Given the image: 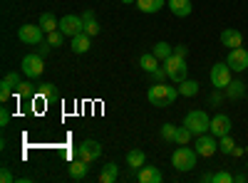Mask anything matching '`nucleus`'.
<instances>
[{
    "instance_id": "f257e3e1",
    "label": "nucleus",
    "mask_w": 248,
    "mask_h": 183,
    "mask_svg": "<svg viewBox=\"0 0 248 183\" xmlns=\"http://www.w3.org/2000/svg\"><path fill=\"white\" fill-rule=\"evenodd\" d=\"M176 97H179V87L167 84V82H156L147 92V99L152 101L154 107H171L176 101Z\"/></svg>"
},
{
    "instance_id": "f03ea898",
    "label": "nucleus",
    "mask_w": 248,
    "mask_h": 183,
    "mask_svg": "<svg viewBox=\"0 0 248 183\" xmlns=\"http://www.w3.org/2000/svg\"><path fill=\"white\" fill-rule=\"evenodd\" d=\"M196 158H199L196 149H189L186 144H181V146L171 154V166H174L176 171H181V173L194 171V169H196Z\"/></svg>"
},
{
    "instance_id": "7ed1b4c3",
    "label": "nucleus",
    "mask_w": 248,
    "mask_h": 183,
    "mask_svg": "<svg viewBox=\"0 0 248 183\" xmlns=\"http://www.w3.org/2000/svg\"><path fill=\"white\" fill-rule=\"evenodd\" d=\"M184 127H189L194 136H201V134H209V127H211V116L196 109V112H189L184 116Z\"/></svg>"
},
{
    "instance_id": "20e7f679",
    "label": "nucleus",
    "mask_w": 248,
    "mask_h": 183,
    "mask_svg": "<svg viewBox=\"0 0 248 183\" xmlns=\"http://www.w3.org/2000/svg\"><path fill=\"white\" fill-rule=\"evenodd\" d=\"M164 67H167V74L174 84L184 82L186 77H189V67H186V57H179V55H171L167 62H164Z\"/></svg>"
},
{
    "instance_id": "39448f33",
    "label": "nucleus",
    "mask_w": 248,
    "mask_h": 183,
    "mask_svg": "<svg viewBox=\"0 0 248 183\" xmlns=\"http://www.w3.org/2000/svg\"><path fill=\"white\" fill-rule=\"evenodd\" d=\"M233 70L226 65V62H216L214 67H211V84H214V89H226L231 82H233V74H231Z\"/></svg>"
},
{
    "instance_id": "423d86ee",
    "label": "nucleus",
    "mask_w": 248,
    "mask_h": 183,
    "mask_svg": "<svg viewBox=\"0 0 248 183\" xmlns=\"http://www.w3.org/2000/svg\"><path fill=\"white\" fill-rule=\"evenodd\" d=\"M20 72H23L28 79H35L45 72V57H40L37 52L35 55H28L23 57V62H20Z\"/></svg>"
},
{
    "instance_id": "0eeeda50",
    "label": "nucleus",
    "mask_w": 248,
    "mask_h": 183,
    "mask_svg": "<svg viewBox=\"0 0 248 183\" xmlns=\"http://www.w3.org/2000/svg\"><path fill=\"white\" fill-rule=\"evenodd\" d=\"M45 30L40 28V25H23V28H17V40L20 42H25V45H40V42H45Z\"/></svg>"
},
{
    "instance_id": "6e6552de",
    "label": "nucleus",
    "mask_w": 248,
    "mask_h": 183,
    "mask_svg": "<svg viewBox=\"0 0 248 183\" xmlns=\"http://www.w3.org/2000/svg\"><path fill=\"white\" fill-rule=\"evenodd\" d=\"M194 149H196L199 156L209 158V156H214V154L218 151V139H216L211 131H209V134H201V136H196V141H194Z\"/></svg>"
},
{
    "instance_id": "1a4fd4ad",
    "label": "nucleus",
    "mask_w": 248,
    "mask_h": 183,
    "mask_svg": "<svg viewBox=\"0 0 248 183\" xmlns=\"http://www.w3.org/2000/svg\"><path fill=\"white\" fill-rule=\"evenodd\" d=\"M102 156V146L97 144V141L87 139V141H82V144L77 146V158L82 161H87V164H94V161Z\"/></svg>"
},
{
    "instance_id": "9d476101",
    "label": "nucleus",
    "mask_w": 248,
    "mask_h": 183,
    "mask_svg": "<svg viewBox=\"0 0 248 183\" xmlns=\"http://www.w3.org/2000/svg\"><path fill=\"white\" fill-rule=\"evenodd\" d=\"M226 65H229L233 72H246V70H248V50H246V47L229 50V57H226Z\"/></svg>"
},
{
    "instance_id": "9b49d317",
    "label": "nucleus",
    "mask_w": 248,
    "mask_h": 183,
    "mask_svg": "<svg viewBox=\"0 0 248 183\" xmlns=\"http://www.w3.org/2000/svg\"><path fill=\"white\" fill-rule=\"evenodd\" d=\"M60 30L67 37H75L77 32H85V20H82V15H65L60 17Z\"/></svg>"
},
{
    "instance_id": "f8f14e48",
    "label": "nucleus",
    "mask_w": 248,
    "mask_h": 183,
    "mask_svg": "<svg viewBox=\"0 0 248 183\" xmlns=\"http://www.w3.org/2000/svg\"><path fill=\"white\" fill-rule=\"evenodd\" d=\"M231 129H233V121H231V116H229V114H216V116L211 119V127H209V131H211L216 139L229 136V134H231Z\"/></svg>"
},
{
    "instance_id": "ddd939ff",
    "label": "nucleus",
    "mask_w": 248,
    "mask_h": 183,
    "mask_svg": "<svg viewBox=\"0 0 248 183\" xmlns=\"http://www.w3.org/2000/svg\"><path fill=\"white\" fill-rule=\"evenodd\" d=\"M221 45L229 47V50H236V47H243V32L236 30V28H226L221 32Z\"/></svg>"
},
{
    "instance_id": "4468645a",
    "label": "nucleus",
    "mask_w": 248,
    "mask_h": 183,
    "mask_svg": "<svg viewBox=\"0 0 248 183\" xmlns=\"http://www.w3.org/2000/svg\"><path fill=\"white\" fill-rule=\"evenodd\" d=\"M137 181H139V183H161V181H164V173H161L156 166H147V164H144V166L137 171Z\"/></svg>"
},
{
    "instance_id": "2eb2a0df",
    "label": "nucleus",
    "mask_w": 248,
    "mask_h": 183,
    "mask_svg": "<svg viewBox=\"0 0 248 183\" xmlns=\"http://www.w3.org/2000/svg\"><path fill=\"white\" fill-rule=\"evenodd\" d=\"M167 5H169V10H171L176 17H189V15L194 13L191 0H167Z\"/></svg>"
},
{
    "instance_id": "dca6fc26",
    "label": "nucleus",
    "mask_w": 248,
    "mask_h": 183,
    "mask_svg": "<svg viewBox=\"0 0 248 183\" xmlns=\"http://www.w3.org/2000/svg\"><path fill=\"white\" fill-rule=\"evenodd\" d=\"M90 45H92V37H90L87 32H77V35L72 37V52H75V55H85V52L90 50Z\"/></svg>"
},
{
    "instance_id": "f3484780",
    "label": "nucleus",
    "mask_w": 248,
    "mask_h": 183,
    "mask_svg": "<svg viewBox=\"0 0 248 183\" xmlns=\"http://www.w3.org/2000/svg\"><path fill=\"white\" fill-rule=\"evenodd\" d=\"M139 67H141L144 72L154 74V72L159 70V59H156V55H154V52H144V55H139Z\"/></svg>"
},
{
    "instance_id": "a211bd4d",
    "label": "nucleus",
    "mask_w": 248,
    "mask_h": 183,
    "mask_svg": "<svg viewBox=\"0 0 248 183\" xmlns=\"http://www.w3.org/2000/svg\"><path fill=\"white\" fill-rule=\"evenodd\" d=\"M164 5H167V0H137V8L147 15H156Z\"/></svg>"
},
{
    "instance_id": "6ab92c4d",
    "label": "nucleus",
    "mask_w": 248,
    "mask_h": 183,
    "mask_svg": "<svg viewBox=\"0 0 248 183\" xmlns=\"http://www.w3.org/2000/svg\"><path fill=\"white\" fill-rule=\"evenodd\" d=\"M117 178H119V169H117L114 161H109V164L102 166V171H99V183H114Z\"/></svg>"
},
{
    "instance_id": "aec40b11",
    "label": "nucleus",
    "mask_w": 248,
    "mask_h": 183,
    "mask_svg": "<svg viewBox=\"0 0 248 183\" xmlns=\"http://www.w3.org/2000/svg\"><path fill=\"white\" fill-rule=\"evenodd\" d=\"M144 164H147V156H144V151H139V149H132V151L127 154V166L132 169V173H134V171H139Z\"/></svg>"
},
{
    "instance_id": "412c9836",
    "label": "nucleus",
    "mask_w": 248,
    "mask_h": 183,
    "mask_svg": "<svg viewBox=\"0 0 248 183\" xmlns=\"http://www.w3.org/2000/svg\"><path fill=\"white\" fill-rule=\"evenodd\" d=\"M37 25L45 30V35L47 32H55V30H60V20L52 15V13H43L40 15V20H37Z\"/></svg>"
},
{
    "instance_id": "4be33fe9",
    "label": "nucleus",
    "mask_w": 248,
    "mask_h": 183,
    "mask_svg": "<svg viewBox=\"0 0 248 183\" xmlns=\"http://www.w3.org/2000/svg\"><path fill=\"white\" fill-rule=\"evenodd\" d=\"M87 171H90V164H87V161H82V158H75L72 164H70V176L75 181H82V178L87 176Z\"/></svg>"
},
{
    "instance_id": "5701e85b",
    "label": "nucleus",
    "mask_w": 248,
    "mask_h": 183,
    "mask_svg": "<svg viewBox=\"0 0 248 183\" xmlns=\"http://www.w3.org/2000/svg\"><path fill=\"white\" fill-rule=\"evenodd\" d=\"M199 89H201V84L196 82V79H189V77H186L184 82H179V94H181V97H196Z\"/></svg>"
},
{
    "instance_id": "b1692460",
    "label": "nucleus",
    "mask_w": 248,
    "mask_h": 183,
    "mask_svg": "<svg viewBox=\"0 0 248 183\" xmlns=\"http://www.w3.org/2000/svg\"><path fill=\"white\" fill-rule=\"evenodd\" d=\"M223 94L229 97V99H243V94H246V84L241 82V79H233V82L223 89Z\"/></svg>"
},
{
    "instance_id": "393cba45",
    "label": "nucleus",
    "mask_w": 248,
    "mask_h": 183,
    "mask_svg": "<svg viewBox=\"0 0 248 183\" xmlns=\"http://www.w3.org/2000/svg\"><path fill=\"white\" fill-rule=\"evenodd\" d=\"M152 52L156 55V59H159V62H167V59L174 55V47H171L169 42H156Z\"/></svg>"
},
{
    "instance_id": "a878e982",
    "label": "nucleus",
    "mask_w": 248,
    "mask_h": 183,
    "mask_svg": "<svg viewBox=\"0 0 248 183\" xmlns=\"http://www.w3.org/2000/svg\"><path fill=\"white\" fill-rule=\"evenodd\" d=\"M37 94L43 97L45 101H57V99H60V92H57V89H55V84H50V82H45V84H40Z\"/></svg>"
},
{
    "instance_id": "bb28decb",
    "label": "nucleus",
    "mask_w": 248,
    "mask_h": 183,
    "mask_svg": "<svg viewBox=\"0 0 248 183\" xmlns=\"http://www.w3.org/2000/svg\"><path fill=\"white\" fill-rule=\"evenodd\" d=\"M218 151H221V154H226V156H233V151H236V141L231 139V134L218 139Z\"/></svg>"
},
{
    "instance_id": "cd10ccee",
    "label": "nucleus",
    "mask_w": 248,
    "mask_h": 183,
    "mask_svg": "<svg viewBox=\"0 0 248 183\" xmlns=\"http://www.w3.org/2000/svg\"><path fill=\"white\" fill-rule=\"evenodd\" d=\"M191 136H194V134H191V129L181 124V127H176V134H174V144H179V146H181V144H189V141H191Z\"/></svg>"
},
{
    "instance_id": "c85d7f7f",
    "label": "nucleus",
    "mask_w": 248,
    "mask_h": 183,
    "mask_svg": "<svg viewBox=\"0 0 248 183\" xmlns=\"http://www.w3.org/2000/svg\"><path fill=\"white\" fill-rule=\"evenodd\" d=\"M65 37H67V35L62 32V30H55V32H47V37H45V40H47V42H50L52 47H60L62 42H65Z\"/></svg>"
},
{
    "instance_id": "c756f323",
    "label": "nucleus",
    "mask_w": 248,
    "mask_h": 183,
    "mask_svg": "<svg viewBox=\"0 0 248 183\" xmlns=\"http://www.w3.org/2000/svg\"><path fill=\"white\" fill-rule=\"evenodd\" d=\"M3 84H8V87L17 89L23 82H20V74H17V72H5V77H3Z\"/></svg>"
},
{
    "instance_id": "7c9ffc66",
    "label": "nucleus",
    "mask_w": 248,
    "mask_h": 183,
    "mask_svg": "<svg viewBox=\"0 0 248 183\" xmlns=\"http://www.w3.org/2000/svg\"><path fill=\"white\" fill-rule=\"evenodd\" d=\"M17 97H35V84L32 82H23L17 89H15Z\"/></svg>"
},
{
    "instance_id": "2f4dec72",
    "label": "nucleus",
    "mask_w": 248,
    "mask_h": 183,
    "mask_svg": "<svg viewBox=\"0 0 248 183\" xmlns=\"http://www.w3.org/2000/svg\"><path fill=\"white\" fill-rule=\"evenodd\" d=\"M85 32H87L90 37H94V35H99V25H97V20H94V17H90V20H85Z\"/></svg>"
},
{
    "instance_id": "473e14b6",
    "label": "nucleus",
    "mask_w": 248,
    "mask_h": 183,
    "mask_svg": "<svg viewBox=\"0 0 248 183\" xmlns=\"http://www.w3.org/2000/svg\"><path fill=\"white\" fill-rule=\"evenodd\" d=\"M214 183H233V173H229V171H216V173H214Z\"/></svg>"
},
{
    "instance_id": "72a5a7b5",
    "label": "nucleus",
    "mask_w": 248,
    "mask_h": 183,
    "mask_svg": "<svg viewBox=\"0 0 248 183\" xmlns=\"http://www.w3.org/2000/svg\"><path fill=\"white\" fill-rule=\"evenodd\" d=\"M174 134H176V127L174 124H164L161 127V139L164 141H174Z\"/></svg>"
},
{
    "instance_id": "f704fd0d",
    "label": "nucleus",
    "mask_w": 248,
    "mask_h": 183,
    "mask_svg": "<svg viewBox=\"0 0 248 183\" xmlns=\"http://www.w3.org/2000/svg\"><path fill=\"white\" fill-rule=\"evenodd\" d=\"M13 94H15V89H13V87H8V84L0 82V101H8Z\"/></svg>"
},
{
    "instance_id": "c9c22d12",
    "label": "nucleus",
    "mask_w": 248,
    "mask_h": 183,
    "mask_svg": "<svg viewBox=\"0 0 248 183\" xmlns=\"http://www.w3.org/2000/svg\"><path fill=\"white\" fill-rule=\"evenodd\" d=\"M50 50H52V45L47 42V40H45V42H40V45H37V55H40V57H47V55H50Z\"/></svg>"
},
{
    "instance_id": "e433bc0d",
    "label": "nucleus",
    "mask_w": 248,
    "mask_h": 183,
    "mask_svg": "<svg viewBox=\"0 0 248 183\" xmlns=\"http://www.w3.org/2000/svg\"><path fill=\"white\" fill-rule=\"evenodd\" d=\"M209 101H211V104H221V101H223V89H214Z\"/></svg>"
},
{
    "instance_id": "4c0bfd02",
    "label": "nucleus",
    "mask_w": 248,
    "mask_h": 183,
    "mask_svg": "<svg viewBox=\"0 0 248 183\" xmlns=\"http://www.w3.org/2000/svg\"><path fill=\"white\" fill-rule=\"evenodd\" d=\"M0 181H3V183H13V181H15V176L10 173V169L3 166V171H0Z\"/></svg>"
},
{
    "instance_id": "58836bf2",
    "label": "nucleus",
    "mask_w": 248,
    "mask_h": 183,
    "mask_svg": "<svg viewBox=\"0 0 248 183\" xmlns=\"http://www.w3.org/2000/svg\"><path fill=\"white\" fill-rule=\"evenodd\" d=\"M154 79H156V82H164V79H169V74H167V67H159V70L154 72Z\"/></svg>"
},
{
    "instance_id": "ea45409f",
    "label": "nucleus",
    "mask_w": 248,
    "mask_h": 183,
    "mask_svg": "<svg viewBox=\"0 0 248 183\" xmlns=\"http://www.w3.org/2000/svg\"><path fill=\"white\" fill-rule=\"evenodd\" d=\"M8 121H10V112L3 107L0 109V127H8Z\"/></svg>"
},
{
    "instance_id": "a19ab883",
    "label": "nucleus",
    "mask_w": 248,
    "mask_h": 183,
    "mask_svg": "<svg viewBox=\"0 0 248 183\" xmlns=\"http://www.w3.org/2000/svg\"><path fill=\"white\" fill-rule=\"evenodd\" d=\"M174 55L186 57V55H189V47H186V45H174Z\"/></svg>"
},
{
    "instance_id": "79ce46f5",
    "label": "nucleus",
    "mask_w": 248,
    "mask_h": 183,
    "mask_svg": "<svg viewBox=\"0 0 248 183\" xmlns=\"http://www.w3.org/2000/svg\"><path fill=\"white\" fill-rule=\"evenodd\" d=\"M233 181H236V183H246V181H248V176H246V173H236V176H233Z\"/></svg>"
},
{
    "instance_id": "37998d69",
    "label": "nucleus",
    "mask_w": 248,
    "mask_h": 183,
    "mask_svg": "<svg viewBox=\"0 0 248 183\" xmlns=\"http://www.w3.org/2000/svg\"><path fill=\"white\" fill-rule=\"evenodd\" d=\"M201 181H203V183H209V181H214V173H203V176H201Z\"/></svg>"
},
{
    "instance_id": "c03bdc74",
    "label": "nucleus",
    "mask_w": 248,
    "mask_h": 183,
    "mask_svg": "<svg viewBox=\"0 0 248 183\" xmlns=\"http://www.w3.org/2000/svg\"><path fill=\"white\" fill-rule=\"evenodd\" d=\"M90 17H94V13H92V10H85V13H82V20H90Z\"/></svg>"
},
{
    "instance_id": "a18cd8bd",
    "label": "nucleus",
    "mask_w": 248,
    "mask_h": 183,
    "mask_svg": "<svg viewBox=\"0 0 248 183\" xmlns=\"http://www.w3.org/2000/svg\"><path fill=\"white\" fill-rule=\"evenodd\" d=\"M246 154V149H241V146H236V151H233V156H243Z\"/></svg>"
},
{
    "instance_id": "49530a36",
    "label": "nucleus",
    "mask_w": 248,
    "mask_h": 183,
    "mask_svg": "<svg viewBox=\"0 0 248 183\" xmlns=\"http://www.w3.org/2000/svg\"><path fill=\"white\" fill-rule=\"evenodd\" d=\"M122 3H127V5H129V3H137V0H122Z\"/></svg>"
},
{
    "instance_id": "de8ad7c7",
    "label": "nucleus",
    "mask_w": 248,
    "mask_h": 183,
    "mask_svg": "<svg viewBox=\"0 0 248 183\" xmlns=\"http://www.w3.org/2000/svg\"><path fill=\"white\" fill-rule=\"evenodd\" d=\"M246 154H248V146H246Z\"/></svg>"
},
{
    "instance_id": "09e8293b",
    "label": "nucleus",
    "mask_w": 248,
    "mask_h": 183,
    "mask_svg": "<svg viewBox=\"0 0 248 183\" xmlns=\"http://www.w3.org/2000/svg\"><path fill=\"white\" fill-rule=\"evenodd\" d=\"M246 169H248V164H246Z\"/></svg>"
}]
</instances>
